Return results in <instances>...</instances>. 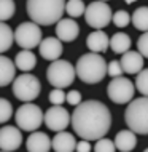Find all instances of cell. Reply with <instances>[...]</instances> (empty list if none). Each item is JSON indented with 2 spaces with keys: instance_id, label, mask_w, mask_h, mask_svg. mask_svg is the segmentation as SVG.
<instances>
[{
  "instance_id": "6da1fadb",
  "label": "cell",
  "mask_w": 148,
  "mask_h": 152,
  "mask_svg": "<svg viewBox=\"0 0 148 152\" xmlns=\"http://www.w3.org/2000/svg\"><path fill=\"white\" fill-rule=\"evenodd\" d=\"M112 114L102 101L89 99L77 106L72 112V128L86 141H99L110 131Z\"/></svg>"
},
{
  "instance_id": "7a4b0ae2",
  "label": "cell",
  "mask_w": 148,
  "mask_h": 152,
  "mask_svg": "<svg viewBox=\"0 0 148 152\" xmlns=\"http://www.w3.org/2000/svg\"><path fill=\"white\" fill-rule=\"evenodd\" d=\"M67 2L64 0H29L26 3L27 15L38 26H51L62 19Z\"/></svg>"
},
{
  "instance_id": "3957f363",
  "label": "cell",
  "mask_w": 148,
  "mask_h": 152,
  "mask_svg": "<svg viewBox=\"0 0 148 152\" xmlns=\"http://www.w3.org/2000/svg\"><path fill=\"white\" fill-rule=\"evenodd\" d=\"M75 69L78 79L89 85L99 83L105 79V75H108V63L104 59V56L97 53H86L80 56Z\"/></svg>"
},
{
  "instance_id": "277c9868",
  "label": "cell",
  "mask_w": 148,
  "mask_h": 152,
  "mask_svg": "<svg viewBox=\"0 0 148 152\" xmlns=\"http://www.w3.org/2000/svg\"><path fill=\"white\" fill-rule=\"evenodd\" d=\"M124 122L137 134H148V98L140 96L131 101L124 112Z\"/></svg>"
},
{
  "instance_id": "5b68a950",
  "label": "cell",
  "mask_w": 148,
  "mask_h": 152,
  "mask_svg": "<svg viewBox=\"0 0 148 152\" xmlns=\"http://www.w3.org/2000/svg\"><path fill=\"white\" fill-rule=\"evenodd\" d=\"M77 77V69L70 61L59 59L48 66L46 69V79L54 88H67L73 83Z\"/></svg>"
},
{
  "instance_id": "8992f818",
  "label": "cell",
  "mask_w": 148,
  "mask_h": 152,
  "mask_svg": "<svg viewBox=\"0 0 148 152\" xmlns=\"http://www.w3.org/2000/svg\"><path fill=\"white\" fill-rule=\"evenodd\" d=\"M14 120L19 130L34 133L45 122V114L40 109V106L34 104V102H27V104H22L21 107H18L14 114Z\"/></svg>"
},
{
  "instance_id": "52a82bcc",
  "label": "cell",
  "mask_w": 148,
  "mask_h": 152,
  "mask_svg": "<svg viewBox=\"0 0 148 152\" xmlns=\"http://www.w3.org/2000/svg\"><path fill=\"white\" fill-rule=\"evenodd\" d=\"M42 91V83L32 74H22L18 75L13 82V94L19 101H24V104L30 101H35Z\"/></svg>"
},
{
  "instance_id": "ba28073f",
  "label": "cell",
  "mask_w": 148,
  "mask_h": 152,
  "mask_svg": "<svg viewBox=\"0 0 148 152\" xmlns=\"http://www.w3.org/2000/svg\"><path fill=\"white\" fill-rule=\"evenodd\" d=\"M84 21L89 27L96 31H102L110 23H113V13L108 3L105 2H92L89 3L84 13Z\"/></svg>"
},
{
  "instance_id": "9c48e42d",
  "label": "cell",
  "mask_w": 148,
  "mask_h": 152,
  "mask_svg": "<svg viewBox=\"0 0 148 152\" xmlns=\"http://www.w3.org/2000/svg\"><path fill=\"white\" fill-rule=\"evenodd\" d=\"M43 34L40 29L38 24L32 23V21H26L21 23L14 31V39L16 43L22 48V50H32L35 47H40L43 42Z\"/></svg>"
},
{
  "instance_id": "30bf717a",
  "label": "cell",
  "mask_w": 148,
  "mask_h": 152,
  "mask_svg": "<svg viewBox=\"0 0 148 152\" xmlns=\"http://www.w3.org/2000/svg\"><path fill=\"white\" fill-rule=\"evenodd\" d=\"M135 85L126 77H118V79H112V82L107 87V94H108L110 101L115 104H129L134 101V93H135Z\"/></svg>"
},
{
  "instance_id": "8fae6325",
  "label": "cell",
  "mask_w": 148,
  "mask_h": 152,
  "mask_svg": "<svg viewBox=\"0 0 148 152\" xmlns=\"http://www.w3.org/2000/svg\"><path fill=\"white\" fill-rule=\"evenodd\" d=\"M69 123H72V114L62 106H51L45 112V125L51 131H65Z\"/></svg>"
},
{
  "instance_id": "7c38bea8",
  "label": "cell",
  "mask_w": 148,
  "mask_h": 152,
  "mask_svg": "<svg viewBox=\"0 0 148 152\" xmlns=\"http://www.w3.org/2000/svg\"><path fill=\"white\" fill-rule=\"evenodd\" d=\"M22 144V133L18 126L5 125L0 128V147L3 152H13Z\"/></svg>"
},
{
  "instance_id": "4fadbf2b",
  "label": "cell",
  "mask_w": 148,
  "mask_h": 152,
  "mask_svg": "<svg viewBox=\"0 0 148 152\" xmlns=\"http://www.w3.org/2000/svg\"><path fill=\"white\" fill-rule=\"evenodd\" d=\"M38 51L43 59L51 61V63L59 61L61 55H62V42L57 37H46L38 47Z\"/></svg>"
},
{
  "instance_id": "5bb4252c",
  "label": "cell",
  "mask_w": 148,
  "mask_h": 152,
  "mask_svg": "<svg viewBox=\"0 0 148 152\" xmlns=\"http://www.w3.org/2000/svg\"><path fill=\"white\" fill-rule=\"evenodd\" d=\"M78 34H80V26L72 18L61 19L56 24V37L61 42H65V43L73 42V40L78 39Z\"/></svg>"
},
{
  "instance_id": "9a60e30c",
  "label": "cell",
  "mask_w": 148,
  "mask_h": 152,
  "mask_svg": "<svg viewBox=\"0 0 148 152\" xmlns=\"http://www.w3.org/2000/svg\"><path fill=\"white\" fill-rule=\"evenodd\" d=\"M27 152H49L53 147V139L43 131H34L26 141Z\"/></svg>"
},
{
  "instance_id": "2e32d148",
  "label": "cell",
  "mask_w": 148,
  "mask_h": 152,
  "mask_svg": "<svg viewBox=\"0 0 148 152\" xmlns=\"http://www.w3.org/2000/svg\"><path fill=\"white\" fill-rule=\"evenodd\" d=\"M120 63L123 66V69H124L126 74H129V75H134V74H140L143 71V56L140 55L139 51H127L126 55L121 56Z\"/></svg>"
},
{
  "instance_id": "e0dca14e",
  "label": "cell",
  "mask_w": 148,
  "mask_h": 152,
  "mask_svg": "<svg viewBox=\"0 0 148 152\" xmlns=\"http://www.w3.org/2000/svg\"><path fill=\"white\" fill-rule=\"evenodd\" d=\"M110 40L112 39H110L104 31H94L88 35V39H86V47H88V50H91V53L100 55V53H105L108 50Z\"/></svg>"
},
{
  "instance_id": "ac0fdd59",
  "label": "cell",
  "mask_w": 148,
  "mask_h": 152,
  "mask_svg": "<svg viewBox=\"0 0 148 152\" xmlns=\"http://www.w3.org/2000/svg\"><path fill=\"white\" fill-rule=\"evenodd\" d=\"M77 139L72 133L67 131H61L56 133V136L53 138V151L54 152H73L77 151Z\"/></svg>"
},
{
  "instance_id": "d6986e66",
  "label": "cell",
  "mask_w": 148,
  "mask_h": 152,
  "mask_svg": "<svg viewBox=\"0 0 148 152\" xmlns=\"http://www.w3.org/2000/svg\"><path fill=\"white\" fill-rule=\"evenodd\" d=\"M115 144L116 149L121 152H131L134 151V147L137 146V136L132 130H121L118 131V134L115 136Z\"/></svg>"
},
{
  "instance_id": "ffe728a7",
  "label": "cell",
  "mask_w": 148,
  "mask_h": 152,
  "mask_svg": "<svg viewBox=\"0 0 148 152\" xmlns=\"http://www.w3.org/2000/svg\"><path fill=\"white\" fill-rule=\"evenodd\" d=\"M16 80V64L8 56H0V85L6 87Z\"/></svg>"
},
{
  "instance_id": "44dd1931",
  "label": "cell",
  "mask_w": 148,
  "mask_h": 152,
  "mask_svg": "<svg viewBox=\"0 0 148 152\" xmlns=\"http://www.w3.org/2000/svg\"><path fill=\"white\" fill-rule=\"evenodd\" d=\"M131 45H132V42H131V37L124 34V32H116L112 40H110V48H112L113 53H116V55H126L127 51H131Z\"/></svg>"
},
{
  "instance_id": "7402d4cb",
  "label": "cell",
  "mask_w": 148,
  "mask_h": 152,
  "mask_svg": "<svg viewBox=\"0 0 148 152\" xmlns=\"http://www.w3.org/2000/svg\"><path fill=\"white\" fill-rule=\"evenodd\" d=\"M14 64H16V67H18L19 71H22L24 74H27L29 71H32V69L35 67L37 56L30 50H22V51H19L18 55H16Z\"/></svg>"
},
{
  "instance_id": "603a6c76",
  "label": "cell",
  "mask_w": 148,
  "mask_h": 152,
  "mask_svg": "<svg viewBox=\"0 0 148 152\" xmlns=\"http://www.w3.org/2000/svg\"><path fill=\"white\" fill-rule=\"evenodd\" d=\"M132 24L137 31L143 34L148 32V7H139L132 15Z\"/></svg>"
},
{
  "instance_id": "cb8c5ba5",
  "label": "cell",
  "mask_w": 148,
  "mask_h": 152,
  "mask_svg": "<svg viewBox=\"0 0 148 152\" xmlns=\"http://www.w3.org/2000/svg\"><path fill=\"white\" fill-rule=\"evenodd\" d=\"M13 42H16L14 39V32L10 29V26L5 23L0 24V51L5 53L10 50V47L13 45Z\"/></svg>"
},
{
  "instance_id": "d4e9b609",
  "label": "cell",
  "mask_w": 148,
  "mask_h": 152,
  "mask_svg": "<svg viewBox=\"0 0 148 152\" xmlns=\"http://www.w3.org/2000/svg\"><path fill=\"white\" fill-rule=\"evenodd\" d=\"M86 7L84 2L81 0H70L67 2V7H65V13H67L70 18H80L81 15L86 13Z\"/></svg>"
},
{
  "instance_id": "484cf974",
  "label": "cell",
  "mask_w": 148,
  "mask_h": 152,
  "mask_svg": "<svg viewBox=\"0 0 148 152\" xmlns=\"http://www.w3.org/2000/svg\"><path fill=\"white\" fill-rule=\"evenodd\" d=\"M14 11H16V5L13 0H2L0 2V19H2V23L13 18Z\"/></svg>"
},
{
  "instance_id": "4316f807",
  "label": "cell",
  "mask_w": 148,
  "mask_h": 152,
  "mask_svg": "<svg viewBox=\"0 0 148 152\" xmlns=\"http://www.w3.org/2000/svg\"><path fill=\"white\" fill-rule=\"evenodd\" d=\"M135 88L140 91V94L148 98V69H143V71L135 77Z\"/></svg>"
},
{
  "instance_id": "83f0119b",
  "label": "cell",
  "mask_w": 148,
  "mask_h": 152,
  "mask_svg": "<svg viewBox=\"0 0 148 152\" xmlns=\"http://www.w3.org/2000/svg\"><path fill=\"white\" fill-rule=\"evenodd\" d=\"M129 23H132V16H131L127 11L124 10H118V11H115V15H113V24L116 27H126Z\"/></svg>"
},
{
  "instance_id": "f1b7e54d",
  "label": "cell",
  "mask_w": 148,
  "mask_h": 152,
  "mask_svg": "<svg viewBox=\"0 0 148 152\" xmlns=\"http://www.w3.org/2000/svg\"><path fill=\"white\" fill-rule=\"evenodd\" d=\"M0 122L2 123H5L8 122L11 117H13V106H11V102L5 99V98H2L0 99Z\"/></svg>"
},
{
  "instance_id": "f546056e",
  "label": "cell",
  "mask_w": 148,
  "mask_h": 152,
  "mask_svg": "<svg viewBox=\"0 0 148 152\" xmlns=\"http://www.w3.org/2000/svg\"><path fill=\"white\" fill-rule=\"evenodd\" d=\"M115 151H116V144L112 139L102 138L94 144V152H115Z\"/></svg>"
},
{
  "instance_id": "4dcf8cb0",
  "label": "cell",
  "mask_w": 148,
  "mask_h": 152,
  "mask_svg": "<svg viewBox=\"0 0 148 152\" xmlns=\"http://www.w3.org/2000/svg\"><path fill=\"white\" fill-rule=\"evenodd\" d=\"M48 99L53 106H62L64 101H67V93H64V90H61V88H54L49 91Z\"/></svg>"
},
{
  "instance_id": "1f68e13d",
  "label": "cell",
  "mask_w": 148,
  "mask_h": 152,
  "mask_svg": "<svg viewBox=\"0 0 148 152\" xmlns=\"http://www.w3.org/2000/svg\"><path fill=\"white\" fill-rule=\"evenodd\" d=\"M108 74L112 79H118V77H123V74H124V69H123V66L120 61H116V59H113V61H110L108 63Z\"/></svg>"
},
{
  "instance_id": "d6a6232c",
  "label": "cell",
  "mask_w": 148,
  "mask_h": 152,
  "mask_svg": "<svg viewBox=\"0 0 148 152\" xmlns=\"http://www.w3.org/2000/svg\"><path fill=\"white\" fill-rule=\"evenodd\" d=\"M137 50L143 58H148V32L142 34L137 40Z\"/></svg>"
},
{
  "instance_id": "836d02e7",
  "label": "cell",
  "mask_w": 148,
  "mask_h": 152,
  "mask_svg": "<svg viewBox=\"0 0 148 152\" xmlns=\"http://www.w3.org/2000/svg\"><path fill=\"white\" fill-rule=\"evenodd\" d=\"M67 102L70 106H75V107H77V106H80L81 102H83V101H81V93L77 91V90H70V91L67 93Z\"/></svg>"
},
{
  "instance_id": "e575fe53",
  "label": "cell",
  "mask_w": 148,
  "mask_h": 152,
  "mask_svg": "<svg viewBox=\"0 0 148 152\" xmlns=\"http://www.w3.org/2000/svg\"><path fill=\"white\" fill-rule=\"evenodd\" d=\"M91 141H86V139H81L77 144V152H91Z\"/></svg>"
},
{
  "instance_id": "d590c367",
  "label": "cell",
  "mask_w": 148,
  "mask_h": 152,
  "mask_svg": "<svg viewBox=\"0 0 148 152\" xmlns=\"http://www.w3.org/2000/svg\"><path fill=\"white\" fill-rule=\"evenodd\" d=\"M143 152H148V147H147V149H145V151H143Z\"/></svg>"
},
{
  "instance_id": "8d00e7d4",
  "label": "cell",
  "mask_w": 148,
  "mask_h": 152,
  "mask_svg": "<svg viewBox=\"0 0 148 152\" xmlns=\"http://www.w3.org/2000/svg\"><path fill=\"white\" fill-rule=\"evenodd\" d=\"M2 152H3V151H2Z\"/></svg>"
}]
</instances>
